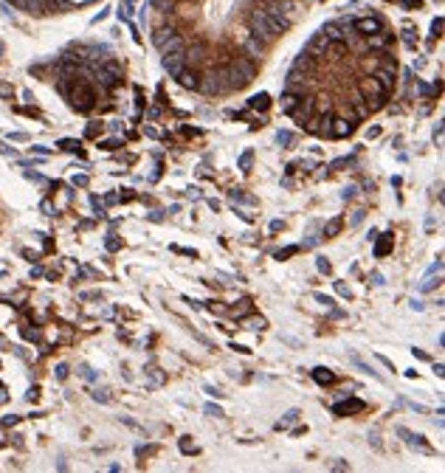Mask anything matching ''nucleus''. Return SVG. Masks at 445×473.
I'll list each match as a JSON object with an SVG mask.
<instances>
[{
    "instance_id": "nucleus-1",
    "label": "nucleus",
    "mask_w": 445,
    "mask_h": 473,
    "mask_svg": "<svg viewBox=\"0 0 445 473\" xmlns=\"http://www.w3.org/2000/svg\"><path fill=\"white\" fill-rule=\"evenodd\" d=\"M349 28L355 31L358 37H369V34H378V31H383L386 23L381 17H349Z\"/></svg>"
},
{
    "instance_id": "nucleus-2",
    "label": "nucleus",
    "mask_w": 445,
    "mask_h": 473,
    "mask_svg": "<svg viewBox=\"0 0 445 473\" xmlns=\"http://www.w3.org/2000/svg\"><path fill=\"white\" fill-rule=\"evenodd\" d=\"M355 127H358V124L352 121V118H347V116H332L327 138H347V135H352V132H355Z\"/></svg>"
},
{
    "instance_id": "nucleus-3",
    "label": "nucleus",
    "mask_w": 445,
    "mask_h": 473,
    "mask_svg": "<svg viewBox=\"0 0 445 473\" xmlns=\"http://www.w3.org/2000/svg\"><path fill=\"white\" fill-rule=\"evenodd\" d=\"M175 82L181 85V88H186V90H197V82H200V70L197 68H189V65H184V68L175 73Z\"/></svg>"
},
{
    "instance_id": "nucleus-4",
    "label": "nucleus",
    "mask_w": 445,
    "mask_h": 473,
    "mask_svg": "<svg viewBox=\"0 0 445 473\" xmlns=\"http://www.w3.org/2000/svg\"><path fill=\"white\" fill-rule=\"evenodd\" d=\"M332 412L338 414V417H349V414H358V412H364V400H344V403H335L332 406Z\"/></svg>"
},
{
    "instance_id": "nucleus-5",
    "label": "nucleus",
    "mask_w": 445,
    "mask_h": 473,
    "mask_svg": "<svg viewBox=\"0 0 445 473\" xmlns=\"http://www.w3.org/2000/svg\"><path fill=\"white\" fill-rule=\"evenodd\" d=\"M397 437H403L406 439V445H411V448H417V451H423V454H431V448L426 445V442H423V437H420V434H411L409 428H397Z\"/></svg>"
},
{
    "instance_id": "nucleus-6",
    "label": "nucleus",
    "mask_w": 445,
    "mask_h": 473,
    "mask_svg": "<svg viewBox=\"0 0 445 473\" xmlns=\"http://www.w3.org/2000/svg\"><path fill=\"white\" fill-rule=\"evenodd\" d=\"M375 239H378V236H375ZM392 245H394L392 231H386V234H383V236H381V239L375 242V256H386L389 251H392Z\"/></svg>"
},
{
    "instance_id": "nucleus-7",
    "label": "nucleus",
    "mask_w": 445,
    "mask_h": 473,
    "mask_svg": "<svg viewBox=\"0 0 445 473\" xmlns=\"http://www.w3.org/2000/svg\"><path fill=\"white\" fill-rule=\"evenodd\" d=\"M313 380H316L318 386H330V383H335V375H332L330 369L318 366V369H313Z\"/></svg>"
},
{
    "instance_id": "nucleus-8",
    "label": "nucleus",
    "mask_w": 445,
    "mask_h": 473,
    "mask_svg": "<svg viewBox=\"0 0 445 473\" xmlns=\"http://www.w3.org/2000/svg\"><path fill=\"white\" fill-rule=\"evenodd\" d=\"M248 107H251V110H268V107H271V96H268V93H256V96L248 99Z\"/></svg>"
},
{
    "instance_id": "nucleus-9",
    "label": "nucleus",
    "mask_w": 445,
    "mask_h": 473,
    "mask_svg": "<svg viewBox=\"0 0 445 473\" xmlns=\"http://www.w3.org/2000/svg\"><path fill=\"white\" fill-rule=\"evenodd\" d=\"M57 147L65 149V152H76V155H82V144H79V141H73V138H62Z\"/></svg>"
},
{
    "instance_id": "nucleus-10",
    "label": "nucleus",
    "mask_w": 445,
    "mask_h": 473,
    "mask_svg": "<svg viewBox=\"0 0 445 473\" xmlns=\"http://www.w3.org/2000/svg\"><path fill=\"white\" fill-rule=\"evenodd\" d=\"M296 420H299V409H290V412L285 414L279 422H276V431H279V428H288V425H293Z\"/></svg>"
},
{
    "instance_id": "nucleus-11",
    "label": "nucleus",
    "mask_w": 445,
    "mask_h": 473,
    "mask_svg": "<svg viewBox=\"0 0 445 473\" xmlns=\"http://www.w3.org/2000/svg\"><path fill=\"white\" fill-rule=\"evenodd\" d=\"M341 226H344V220L341 217H335V220H330L327 226H324V236H335L341 231Z\"/></svg>"
},
{
    "instance_id": "nucleus-12",
    "label": "nucleus",
    "mask_w": 445,
    "mask_h": 473,
    "mask_svg": "<svg viewBox=\"0 0 445 473\" xmlns=\"http://www.w3.org/2000/svg\"><path fill=\"white\" fill-rule=\"evenodd\" d=\"M231 200L245 203V206H256V197H251V194H243V192H231Z\"/></svg>"
},
{
    "instance_id": "nucleus-13",
    "label": "nucleus",
    "mask_w": 445,
    "mask_h": 473,
    "mask_svg": "<svg viewBox=\"0 0 445 473\" xmlns=\"http://www.w3.org/2000/svg\"><path fill=\"white\" fill-rule=\"evenodd\" d=\"M276 141H279V147H290V144H293V132L279 130V132H276Z\"/></svg>"
},
{
    "instance_id": "nucleus-14",
    "label": "nucleus",
    "mask_w": 445,
    "mask_h": 473,
    "mask_svg": "<svg viewBox=\"0 0 445 473\" xmlns=\"http://www.w3.org/2000/svg\"><path fill=\"white\" fill-rule=\"evenodd\" d=\"M251 164H254V152L248 149V152H243V155H240V169H243V172H248V169H251Z\"/></svg>"
},
{
    "instance_id": "nucleus-15",
    "label": "nucleus",
    "mask_w": 445,
    "mask_h": 473,
    "mask_svg": "<svg viewBox=\"0 0 445 473\" xmlns=\"http://www.w3.org/2000/svg\"><path fill=\"white\" fill-rule=\"evenodd\" d=\"M299 251H302V245H288V248H282V251H276V259H288V256L299 254Z\"/></svg>"
},
{
    "instance_id": "nucleus-16",
    "label": "nucleus",
    "mask_w": 445,
    "mask_h": 473,
    "mask_svg": "<svg viewBox=\"0 0 445 473\" xmlns=\"http://www.w3.org/2000/svg\"><path fill=\"white\" fill-rule=\"evenodd\" d=\"M102 127H105L102 121H90V124H87V130H85V135H87V138H96L99 132H102Z\"/></svg>"
},
{
    "instance_id": "nucleus-17",
    "label": "nucleus",
    "mask_w": 445,
    "mask_h": 473,
    "mask_svg": "<svg viewBox=\"0 0 445 473\" xmlns=\"http://www.w3.org/2000/svg\"><path fill=\"white\" fill-rule=\"evenodd\" d=\"M105 245H107V251H119V248H122V239H119L116 234H107Z\"/></svg>"
},
{
    "instance_id": "nucleus-18",
    "label": "nucleus",
    "mask_w": 445,
    "mask_h": 473,
    "mask_svg": "<svg viewBox=\"0 0 445 473\" xmlns=\"http://www.w3.org/2000/svg\"><path fill=\"white\" fill-rule=\"evenodd\" d=\"M99 147H102V149H107V152H113V149L124 147V144H122V141H119V138H107V141H102Z\"/></svg>"
},
{
    "instance_id": "nucleus-19",
    "label": "nucleus",
    "mask_w": 445,
    "mask_h": 473,
    "mask_svg": "<svg viewBox=\"0 0 445 473\" xmlns=\"http://www.w3.org/2000/svg\"><path fill=\"white\" fill-rule=\"evenodd\" d=\"M206 414H209V417H217V420H220V417H226V414H223V409H220V406H214V403L206 406Z\"/></svg>"
},
{
    "instance_id": "nucleus-20",
    "label": "nucleus",
    "mask_w": 445,
    "mask_h": 473,
    "mask_svg": "<svg viewBox=\"0 0 445 473\" xmlns=\"http://www.w3.org/2000/svg\"><path fill=\"white\" fill-rule=\"evenodd\" d=\"M248 330H265V318H248Z\"/></svg>"
},
{
    "instance_id": "nucleus-21",
    "label": "nucleus",
    "mask_w": 445,
    "mask_h": 473,
    "mask_svg": "<svg viewBox=\"0 0 445 473\" xmlns=\"http://www.w3.org/2000/svg\"><path fill=\"white\" fill-rule=\"evenodd\" d=\"M335 290H338V296H344V298H352V290L344 285V282H335Z\"/></svg>"
},
{
    "instance_id": "nucleus-22",
    "label": "nucleus",
    "mask_w": 445,
    "mask_h": 473,
    "mask_svg": "<svg viewBox=\"0 0 445 473\" xmlns=\"http://www.w3.org/2000/svg\"><path fill=\"white\" fill-rule=\"evenodd\" d=\"M316 268H318V273H330V271H332V265L327 262L324 256H321V259H318V262H316Z\"/></svg>"
},
{
    "instance_id": "nucleus-23",
    "label": "nucleus",
    "mask_w": 445,
    "mask_h": 473,
    "mask_svg": "<svg viewBox=\"0 0 445 473\" xmlns=\"http://www.w3.org/2000/svg\"><path fill=\"white\" fill-rule=\"evenodd\" d=\"M316 301H321L324 307H332V304H335V301H332L330 296H324V293H316Z\"/></svg>"
},
{
    "instance_id": "nucleus-24",
    "label": "nucleus",
    "mask_w": 445,
    "mask_h": 473,
    "mask_svg": "<svg viewBox=\"0 0 445 473\" xmlns=\"http://www.w3.org/2000/svg\"><path fill=\"white\" fill-rule=\"evenodd\" d=\"M11 93H14V88H11V85H6V82H0V96H6V99H9Z\"/></svg>"
},
{
    "instance_id": "nucleus-25",
    "label": "nucleus",
    "mask_w": 445,
    "mask_h": 473,
    "mask_svg": "<svg viewBox=\"0 0 445 473\" xmlns=\"http://www.w3.org/2000/svg\"><path fill=\"white\" fill-rule=\"evenodd\" d=\"M181 451H184V454H189V451H197V448H192L189 437H184V439H181Z\"/></svg>"
},
{
    "instance_id": "nucleus-26",
    "label": "nucleus",
    "mask_w": 445,
    "mask_h": 473,
    "mask_svg": "<svg viewBox=\"0 0 445 473\" xmlns=\"http://www.w3.org/2000/svg\"><path fill=\"white\" fill-rule=\"evenodd\" d=\"M57 377H60V380H65V377H68V366H65V363H60V366H57Z\"/></svg>"
},
{
    "instance_id": "nucleus-27",
    "label": "nucleus",
    "mask_w": 445,
    "mask_h": 473,
    "mask_svg": "<svg viewBox=\"0 0 445 473\" xmlns=\"http://www.w3.org/2000/svg\"><path fill=\"white\" fill-rule=\"evenodd\" d=\"M352 158H338V161H332V169H341V167H347Z\"/></svg>"
},
{
    "instance_id": "nucleus-28",
    "label": "nucleus",
    "mask_w": 445,
    "mask_h": 473,
    "mask_svg": "<svg viewBox=\"0 0 445 473\" xmlns=\"http://www.w3.org/2000/svg\"><path fill=\"white\" fill-rule=\"evenodd\" d=\"M73 186H87V175H73Z\"/></svg>"
},
{
    "instance_id": "nucleus-29",
    "label": "nucleus",
    "mask_w": 445,
    "mask_h": 473,
    "mask_svg": "<svg viewBox=\"0 0 445 473\" xmlns=\"http://www.w3.org/2000/svg\"><path fill=\"white\" fill-rule=\"evenodd\" d=\"M206 392H209L211 397H217V400H220V397H226V394L220 392V389H214V386H206Z\"/></svg>"
},
{
    "instance_id": "nucleus-30",
    "label": "nucleus",
    "mask_w": 445,
    "mask_h": 473,
    "mask_svg": "<svg viewBox=\"0 0 445 473\" xmlns=\"http://www.w3.org/2000/svg\"><path fill=\"white\" fill-rule=\"evenodd\" d=\"M431 31H434V37H440V31H443V20H440V17L434 20V26H431Z\"/></svg>"
},
{
    "instance_id": "nucleus-31",
    "label": "nucleus",
    "mask_w": 445,
    "mask_h": 473,
    "mask_svg": "<svg viewBox=\"0 0 445 473\" xmlns=\"http://www.w3.org/2000/svg\"><path fill=\"white\" fill-rule=\"evenodd\" d=\"M122 200L127 203V200H135V192H132V189H124L122 192Z\"/></svg>"
},
{
    "instance_id": "nucleus-32",
    "label": "nucleus",
    "mask_w": 445,
    "mask_h": 473,
    "mask_svg": "<svg viewBox=\"0 0 445 473\" xmlns=\"http://www.w3.org/2000/svg\"><path fill=\"white\" fill-rule=\"evenodd\" d=\"M93 397H96V400H102V403H110V394H107V392H96Z\"/></svg>"
},
{
    "instance_id": "nucleus-33",
    "label": "nucleus",
    "mask_w": 445,
    "mask_h": 473,
    "mask_svg": "<svg viewBox=\"0 0 445 473\" xmlns=\"http://www.w3.org/2000/svg\"><path fill=\"white\" fill-rule=\"evenodd\" d=\"M17 420H20V417H6V420H3V425H6V428H11V425H17Z\"/></svg>"
},
{
    "instance_id": "nucleus-34",
    "label": "nucleus",
    "mask_w": 445,
    "mask_h": 473,
    "mask_svg": "<svg viewBox=\"0 0 445 473\" xmlns=\"http://www.w3.org/2000/svg\"><path fill=\"white\" fill-rule=\"evenodd\" d=\"M0 152H3V155H14V149H11V147H6L3 141H0Z\"/></svg>"
},
{
    "instance_id": "nucleus-35",
    "label": "nucleus",
    "mask_w": 445,
    "mask_h": 473,
    "mask_svg": "<svg viewBox=\"0 0 445 473\" xmlns=\"http://www.w3.org/2000/svg\"><path fill=\"white\" fill-rule=\"evenodd\" d=\"M116 200H119V197H116V194H105V206H113Z\"/></svg>"
},
{
    "instance_id": "nucleus-36",
    "label": "nucleus",
    "mask_w": 445,
    "mask_h": 473,
    "mask_svg": "<svg viewBox=\"0 0 445 473\" xmlns=\"http://www.w3.org/2000/svg\"><path fill=\"white\" fill-rule=\"evenodd\" d=\"M82 377H85V380H93V372H90L87 366H82Z\"/></svg>"
},
{
    "instance_id": "nucleus-37",
    "label": "nucleus",
    "mask_w": 445,
    "mask_h": 473,
    "mask_svg": "<svg viewBox=\"0 0 445 473\" xmlns=\"http://www.w3.org/2000/svg\"><path fill=\"white\" fill-rule=\"evenodd\" d=\"M341 197H344V200H352V197H355V189H347V192L341 194Z\"/></svg>"
},
{
    "instance_id": "nucleus-38",
    "label": "nucleus",
    "mask_w": 445,
    "mask_h": 473,
    "mask_svg": "<svg viewBox=\"0 0 445 473\" xmlns=\"http://www.w3.org/2000/svg\"><path fill=\"white\" fill-rule=\"evenodd\" d=\"M149 377H152V386H155L158 380H161V377H158V369H149Z\"/></svg>"
}]
</instances>
